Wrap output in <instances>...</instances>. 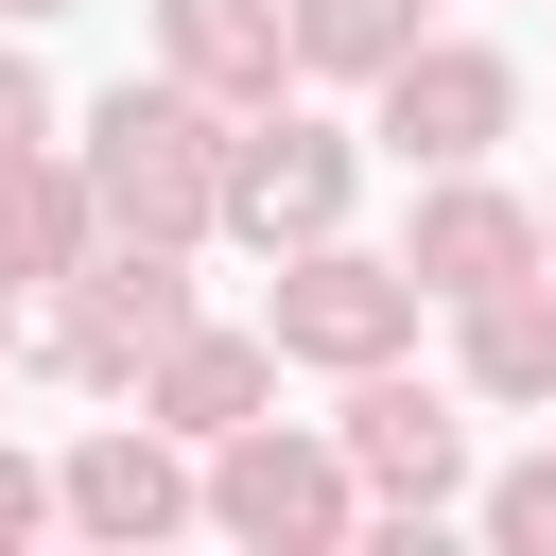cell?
<instances>
[{
  "label": "cell",
  "mask_w": 556,
  "mask_h": 556,
  "mask_svg": "<svg viewBox=\"0 0 556 556\" xmlns=\"http://www.w3.org/2000/svg\"><path fill=\"white\" fill-rule=\"evenodd\" d=\"M70 156H87V191H104V243H226V104H208V87L122 70Z\"/></svg>",
  "instance_id": "1"
},
{
  "label": "cell",
  "mask_w": 556,
  "mask_h": 556,
  "mask_svg": "<svg viewBox=\"0 0 556 556\" xmlns=\"http://www.w3.org/2000/svg\"><path fill=\"white\" fill-rule=\"evenodd\" d=\"M0 17H17V35H35V17H87V0H0Z\"/></svg>",
  "instance_id": "19"
},
{
  "label": "cell",
  "mask_w": 556,
  "mask_h": 556,
  "mask_svg": "<svg viewBox=\"0 0 556 556\" xmlns=\"http://www.w3.org/2000/svg\"><path fill=\"white\" fill-rule=\"evenodd\" d=\"M191 313H208V295H191V243H87V261L35 295V365L87 382V400H139V365H156Z\"/></svg>",
  "instance_id": "2"
},
{
  "label": "cell",
  "mask_w": 556,
  "mask_h": 556,
  "mask_svg": "<svg viewBox=\"0 0 556 556\" xmlns=\"http://www.w3.org/2000/svg\"><path fill=\"white\" fill-rule=\"evenodd\" d=\"M52 486H70V539H104V556H156L208 521V452L174 417H104L87 452H52Z\"/></svg>",
  "instance_id": "8"
},
{
  "label": "cell",
  "mask_w": 556,
  "mask_h": 556,
  "mask_svg": "<svg viewBox=\"0 0 556 556\" xmlns=\"http://www.w3.org/2000/svg\"><path fill=\"white\" fill-rule=\"evenodd\" d=\"M348 191H365V139L330 122V104H243L226 122V243H261V261H295V243H330L348 226Z\"/></svg>",
  "instance_id": "4"
},
{
  "label": "cell",
  "mask_w": 556,
  "mask_h": 556,
  "mask_svg": "<svg viewBox=\"0 0 556 556\" xmlns=\"http://www.w3.org/2000/svg\"><path fill=\"white\" fill-rule=\"evenodd\" d=\"M382 504H365V469H348V434L330 417H243V434H208V539H243V556H330V539H365Z\"/></svg>",
  "instance_id": "3"
},
{
  "label": "cell",
  "mask_w": 556,
  "mask_h": 556,
  "mask_svg": "<svg viewBox=\"0 0 556 556\" xmlns=\"http://www.w3.org/2000/svg\"><path fill=\"white\" fill-rule=\"evenodd\" d=\"M417 35H434L417 0H295V70H313V87H382Z\"/></svg>",
  "instance_id": "14"
},
{
  "label": "cell",
  "mask_w": 556,
  "mask_h": 556,
  "mask_svg": "<svg viewBox=\"0 0 556 556\" xmlns=\"http://www.w3.org/2000/svg\"><path fill=\"white\" fill-rule=\"evenodd\" d=\"M365 139H382L400 174H469V156L521 139V70H504L486 35H417V52L365 87Z\"/></svg>",
  "instance_id": "6"
},
{
  "label": "cell",
  "mask_w": 556,
  "mask_h": 556,
  "mask_svg": "<svg viewBox=\"0 0 556 556\" xmlns=\"http://www.w3.org/2000/svg\"><path fill=\"white\" fill-rule=\"evenodd\" d=\"M330 434H348V469H365V504H382V521H452V504L486 486V469H469V382H417V365H365Z\"/></svg>",
  "instance_id": "7"
},
{
  "label": "cell",
  "mask_w": 556,
  "mask_h": 556,
  "mask_svg": "<svg viewBox=\"0 0 556 556\" xmlns=\"http://www.w3.org/2000/svg\"><path fill=\"white\" fill-rule=\"evenodd\" d=\"M452 382L486 417H556V261L504 278V295H452Z\"/></svg>",
  "instance_id": "12"
},
{
  "label": "cell",
  "mask_w": 556,
  "mask_h": 556,
  "mask_svg": "<svg viewBox=\"0 0 556 556\" xmlns=\"http://www.w3.org/2000/svg\"><path fill=\"white\" fill-rule=\"evenodd\" d=\"M139 17H156V70L208 87L226 122L278 104V87H313V70H295V0H139Z\"/></svg>",
  "instance_id": "11"
},
{
  "label": "cell",
  "mask_w": 556,
  "mask_h": 556,
  "mask_svg": "<svg viewBox=\"0 0 556 556\" xmlns=\"http://www.w3.org/2000/svg\"><path fill=\"white\" fill-rule=\"evenodd\" d=\"M87 243H104V191H87V156H70V139L0 156V278H17V295H52Z\"/></svg>",
  "instance_id": "13"
},
{
  "label": "cell",
  "mask_w": 556,
  "mask_h": 556,
  "mask_svg": "<svg viewBox=\"0 0 556 556\" xmlns=\"http://www.w3.org/2000/svg\"><path fill=\"white\" fill-rule=\"evenodd\" d=\"M17 365H35V295L0 278V382H17Z\"/></svg>",
  "instance_id": "18"
},
{
  "label": "cell",
  "mask_w": 556,
  "mask_h": 556,
  "mask_svg": "<svg viewBox=\"0 0 556 556\" xmlns=\"http://www.w3.org/2000/svg\"><path fill=\"white\" fill-rule=\"evenodd\" d=\"M539 226H556V191H539Z\"/></svg>",
  "instance_id": "20"
},
{
  "label": "cell",
  "mask_w": 556,
  "mask_h": 556,
  "mask_svg": "<svg viewBox=\"0 0 556 556\" xmlns=\"http://www.w3.org/2000/svg\"><path fill=\"white\" fill-rule=\"evenodd\" d=\"M35 521H70V486H52V469H35V452H17V434H0V556H17V539H35Z\"/></svg>",
  "instance_id": "17"
},
{
  "label": "cell",
  "mask_w": 556,
  "mask_h": 556,
  "mask_svg": "<svg viewBox=\"0 0 556 556\" xmlns=\"http://www.w3.org/2000/svg\"><path fill=\"white\" fill-rule=\"evenodd\" d=\"M400 261L434 278V313L452 295H504V278H539L556 261V226H539V191H504L486 156L469 174H417V226H400Z\"/></svg>",
  "instance_id": "9"
},
{
  "label": "cell",
  "mask_w": 556,
  "mask_h": 556,
  "mask_svg": "<svg viewBox=\"0 0 556 556\" xmlns=\"http://www.w3.org/2000/svg\"><path fill=\"white\" fill-rule=\"evenodd\" d=\"M417 313H434V278L400 261V243H295L278 261V295H261V330L295 348V365H330V382H365V365H400L417 348Z\"/></svg>",
  "instance_id": "5"
},
{
  "label": "cell",
  "mask_w": 556,
  "mask_h": 556,
  "mask_svg": "<svg viewBox=\"0 0 556 556\" xmlns=\"http://www.w3.org/2000/svg\"><path fill=\"white\" fill-rule=\"evenodd\" d=\"M35 139H52V70H35L17 17H0V156H35Z\"/></svg>",
  "instance_id": "16"
},
{
  "label": "cell",
  "mask_w": 556,
  "mask_h": 556,
  "mask_svg": "<svg viewBox=\"0 0 556 556\" xmlns=\"http://www.w3.org/2000/svg\"><path fill=\"white\" fill-rule=\"evenodd\" d=\"M469 521H486L504 556H556V434H539V452H504V469L469 486Z\"/></svg>",
  "instance_id": "15"
},
{
  "label": "cell",
  "mask_w": 556,
  "mask_h": 556,
  "mask_svg": "<svg viewBox=\"0 0 556 556\" xmlns=\"http://www.w3.org/2000/svg\"><path fill=\"white\" fill-rule=\"evenodd\" d=\"M278 365H295V348H278L261 313H191V330H174V348L139 365V417H174V434L208 452V434H243V417H278Z\"/></svg>",
  "instance_id": "10"
}]
</instances>
